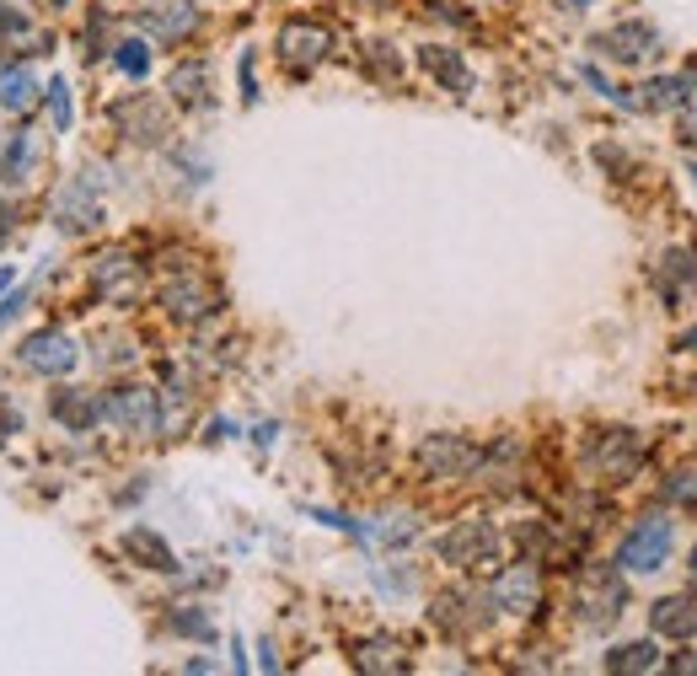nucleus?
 Segmentation results:
<instances>
[{"label":"nucleus","mask_w":697,"mask_h":676,"mask_svg":"<svg viewBox=\"0 0 697 676\" xmlns=\"http://www.w3.org/2000/svg\"><path fill=\"white\" fill-rule=\"evenodd\" d=\"M156 296H162V312H172L177 323H205L220 312V285L199 263H166Z\"/></svg>","instance_id":"f257e3e1"},{"label":"nucleus","mask_w":697,"mask_h":676,"mask_svg":"<svg viewBox=\"0 0 697 676\" xmlns=\"http://www.w3.org/2000/svg\"><path fill=\"white\" fill-rule=\"evenodd\" d=\"M622 607H628V586H622V569H607V564H596V569H585V575H579L575 612H579V623H585L590 634L612 629L617 618H622Z\"/></svg>","instance_id":"f03ea898"},{"label":"nucleus","mask_w":697,"mask_h":676,"mask_svg":"<svg viewBox=\"0 0 697 676\" xmlns=\"http://www.w3.org/2000/svg\"><path fill=\"white\" fill-rule=\"evenodd\" d=\"M644 462V440L633 429H601L585 440V467L601 478V483H628Z\"/></svg>","instance_id":"7ed1b4c3"},{"label":"nucleus","mask_w":697,"mask_h":676,"mask_svg":"<svg viewBox=\"0 0 697 676\" xmlns=\"http://www.w3.org/2000/svg\"><path fill=\"white\" fill-rule=\"evenodd\" d=\"M671 548H676V526L671 521H639L622 537V548H617V569L622 575H660Z\"/></svg>","instance_id":"20e7f679"},{"label":"nucleus","mask_w":697,"mask_h":676,"mask_svg":"<svg viewBox=\"0 0 697 676\" xmlns=\"http://www.w3.org/2000/svg\"><path fill=\"white\" fill-rule=\"evenodd\" d=\"M435 548H440V558H446L451 569H489L493 558H499V548H504V537L493 532L489 521H461V526H451Z\"/></svg>","instance_id":"39448f33"},{"label":"nucleus","mask_w":697,"mask_h":676,"mask_svg":"<svg viewBox=\"0 0 697 676\" xmlns=\"http://www.w3.org/2000/svg\"><path fill=\"white\" fill-rule=\"evenodd\" d=\"M489 601L493 612H504V618H532L536 607H542V564H510V569H499L489 586Z\"/></svg>","instance_id":"423d86ee"},{"label":"nucleus","mask_w":697,"mask_h":676,"mask_svg":"<svg viewBox=\"0 0 697 676\" xmlns=\"http://www.w3.org/2000/svg\"><path fill=\"white\" fill-rule=\"evenodd\" d=\"M328 54H333V28H323V22L290 17L285 28H280V59H285V70H317Z\"/></svg>","instance_id":"0eeeda50"},{"label":"nucleus","mask_w":697,"mask_h":676,"mask_svg":"<svg viewBox=\"0 0 697 676\" xmlns=\"http://www.w3.org/2000/svg\"><path fill=\"white\" fill-rule=\"evenodd\" d=\"M590 48L601 54V59H612V65H650L660 48V33L650 22H622V28H607V33H596Z\"/></svg>","instance_id":"6e6552de"},{"label":"nucleus","mask_w":697,"mask_h":676,"mask_svg":"<svg viewBox=\"0 0 697 676\" xmlns=\"http://www.w3.org/2000/svg\"><path fill=\"white\" fill-rule=\"evenodd\" d=\"M22 366L33 371V377H65V371H76V338L70 334H59V328H43V334L33 338H22Z\"/></svg>","instance_id":"1a4fd4ad"},{"label":"nucleus","mask_w":697,"mask_h":676,"mask_svg":"<svg viewBox=\"0 0 697 676\" xmlns=\"http://www.w3.org/2000/svg\"><path fill=\"white\" fill-rule=\"evenodd\" d=\"M91 280H97L102 301H134L145 269H140V258L129 253V248H108V253L91 258Z\"/></svg>","instance_id":"9d476101"},{"label":"nucleus","mask_w":697,"mask_h":676,"mask_svg":"<svg viewBox=\"0 0 697 676\" xmlns=\"http://www.w3.org/2000/svg\"><path fill=\"white\" fill-rule=\"evenodd\" d=\"M478 462H483V451L467 446L461 435H429L418 446V467L429 478H467V472H478Z\"/></svg>","instance_id":"9b49d317"},{"label":"nucleus","mask_w":697,"mask_h":676,"mask_svg":"<svg viewBox=\"0 0 697 676\" xmlns=\"http://www.w3.org/2000/svg\"><path fill=\"white\" fill-rule=\"evenodd\" d=\"M97 403H102V419L113 429H129V435L156 429V392L151 386H119V392H108Z\"/></svg>","instance_id":"f8f14e48"},{"label":"nucleus","mask_w":697,"mask_h":676,"mask_svg":"<svg viewBox=\"0 0 697 676\" xmlns=\"http://www.w3.org/2000/svg\"><path fill=\"white\" fill-rule=\"evenodd\" d=\"M113 124H119L123 140H134V145H162L166 140V108L162 102H151V97H129L113 108Z\"/></svg>","instance_id":"ddd939ff"},{"label":"nucleus","mask_w":697,"mask_h":676,"mask_svg":"<svg viewBox=\"0 0 697 676\" xmlns=\"http://www.w3.org/2000/svg\"><path fill=\"white\" fill-rule=\"evenodd\" d=\"M693 86H697L693 70H687V76H660V81H644V86H633V91H617L612 102L639 108V113H660V108H682Z\"/></svg>","instance_id":"4468645a"},{"label":"nucleus","mask_w":697,"mask_h":676,"mask_svg":"<svg viewBox=\"0 0 697 676\" xmlns=\"http://www.w3.org/2000/svg\"><path fill=\"white\" fill-rule=\"evenodd\" d=\"M483 601L472 591H440L435 596V607H429V623L440 629V634H451V639H461V634H472L478 623H483V612H478Z\"/></svg>","instance_id":"2eb2a0df"},{"label":"nucleus","mask_w":697,"mask_h":676,"mask_svg":"<svg viewBox=\"0 0 697 676\" xmlns=\"http://www.w3.org/2000/svg\"><path fill=\"white\" fill-rule=\"evenodd\" d=\"M660 301L665 306H687L697 291V258L687 253V248H671V253L660 258Z\"/></svg>","instance_id":"dca6fc26"},{"label":"nucleus","mask_w":697,"mask_h":676,"mask_svg":"<svg viewBox=\"0 0 697 676\" xmlns=\"http://www.w3.org/2000/svg\"><path fill=\"white\" fill-rule=\"evenodd\" d=\"M54 220H59L65 231H91V226H102V205H97L91 183H65L59 199H54Z\"/></svg>","instance_id":"f3484780"},{"label":"nucleus","mask_w":697,"mask_h":676,"mask_svg":"<svg viewBox=\"0 0 697 676\" xmlns=\"http://www.w3.org/2000/svg\"><path fill=\"white\" fill-rule=\"evenodd\" d=\"M355 666H360V672L397 676V672H409V650H403V639H392V634L360 639V644H355Z\"/></svg>","instance_id":"a211bd4d"},{"label":"nucleus","mask_w":697,"mask_h":676,"mask_svg":"<svg viewBox=\"0 0 697 676\" xmlns=\"http://www.w3.org/2000/svg\"><path fill=\"white\" fill-rule=\"evenodd\" d=\"M650 623H655V634H665V639H693L697 634V601L693 596H665V601H655Z\"/></svg>","instance_id":"6ab92c4d"},{"label":"nucleus","mask_w":697,"mask_h":676,"mask_svg":"<svg viewBox=\"0 0 697 676\" xmlns=\"http://www.w3.org/2000/svg\"><path fill=\"white\" fill-rule=\"evenodd\" d=\"M140 22H145L156 39L172 43V39H183V33H194V22H199V17H194V6H188V0H162V6L140 11Z\"/></svg>","instance_id":"aec40b11"},{"label":"nucleus","mask_w":697,"mask_h":676,"mask_svg":"<svg viewBox=\"0 0 697 676\" xmlns=\"http://www.w3.org/2000/svg\"><path fill=\"white\" fill-rule=\"evenodd\" d=\"M418 65H424L435 81L446 86V91H467V86H472V70L461 65V54H456V48H440V43H429V48H418Z\"/></svg>","instance_id":"412c9836"},{"label":"nucleus","mask_w":697,"mask_h":676,"mask_svg":"<svg viewBox=\"0 0 697 676\" xmlns=\"http://www.w3.org/2000/svg\"><path fill=\"white\" fill-rule=\"evenodd\" d=\"M48 414L65 424V429H91V424H102V403L91 397V392H54V403H48Z\"/></svg>","instance_id":"4be33fe9"},{"label":"nucleus","mask_w":697,"mask_h":676,"mask_svg":"<svg viewBox=\"0 0 697 676\" xmlns=\"http://www.w3.org/2000/svg\"><path fill=\"white\" fill-rule=\"evenodd\" d=\"M172 97L188 102V108H205L209 102V65L205 59H183V65L172 70Z\"/></svg>","instance_id":"5701e85b"},{"label":"nucleus","mask_w":697,"mask_h":676,"mask_svg":"<svg viewBox=\"0 0 697 676\" xmlns=\"http://www.w3.org/2000/svg\"><path fill=\"white\" fill-rule=\"evenodd\" d=\"M123 548L134 553L140 564H151L156 575H177V558H172V548H166L156 532H145V526H134V532H123Z\"/></svg>","instance_id":"b1692460"},{"label":"nucleus","mask_w":697,"mask_h":676,"mask_svg":"<svg viewBox=\"0 0 697 676\" xmlns=\"http://www.w3.org/2000/svg\"><path fill=\"white\" fill-rule=\"evenodd\" d=\"M39 167V140L33 134H11L6 145H0V177H28V172Z\"/></svg>","instance_id":"393cba45"},{"label":"nucleus","mask_w":697,"mask_h":676,"mask_svg":"<svg viewBox=\"0 0 697 676\" xmlns=\"http://www.w3.org/2000/svg\"><path fill=\"white\" fill-rule=\"evenodd\" d=\"M660 666V650L655 639H639V644H617L607 655V672H655Z\"/></svg>","instance_id":"a878e982"},{"label":"nucleus","mask_w":697,"mask_h":676,"mask_svg":"<svg viewBox=\"0 0 697 676\" xmlns=\"http://www.w3.org/2000/svg\"><path fill=\"white\" fill-rule=\"evenodd\" d=\"M33 102H39V81H33L28 70H6V81H0V108L28 113Z\"/></svg>","instance_id":"bb28decb"},{"label":"nucleus","mask_w":697,"mask_h":676,"mask_svg":"<svg viewBox=\"0 0 697 676\" xmlns=\"http://www.w3.org/2000/svg\"><path fill=\"white\" fill-rule=\"evenodd\" d=\"M113 65H119L123 76H151V43H140V39H129V43H119L113 48Z\"/></svg>","instance_id":"cd10ccee"},{"label":"nucleus","mask_w":697,"mask_h":676,"mask_svg":"<svg viewBox=\"0 0 697 676\" xmlns=\"http://www.w3.org/2000/svg\"><path fill=\"white\" fill-rule=\"evenodd\" d=\"M43 97H48V119H54V129H70V119H76V108H70V86L48 81L43 86Z\"/></svg>","instance_id":"c85d7f7f"},{"label":"nucleus","mask_w":697,"mask_h":676,"mask_svg":"<svg viewBox=\"0 0 697 676\" xmlns=\"http://www.w3.org/2000/svg\"><path fill=\"white\" fill-rule=\"evenodd\" d=\"M172 629H177V634H194V639L215 634V623H209L205 612H194V607H177V612H172Z\"/></svg>","instance_id":"c756f323"},{"label":"nucleus","mask_w":697,"mask_h":676,"mask_svg":"<svg viewBox=\"0 0 697 676\" xmlns=\"http://www.w3.org/2000/svg\"><path fill=\"white\" fill-rule=\"evenodd\" d=\"M366 54H370L366 65L375 70V76H397V59H392V48H386V43H370Z\"/></svg>","instance_id":"7c9ffc66"},{"label":"nucleus","mask_w":697,"mask_h":676,"mask_svg":"<svg viewBox=\"0 0 697 676\" xmlns=\"http://www.w3.org/2000/svg\"><path fill=\"white\" fill-rule=\"evenodd\" d=\"M17 429H22V414H17V403H11V397H0V446H6Z\"/></svg>","instance_id":"2f4dec72"},{"label":"nucleus","mask_w":697,"mask_h":676,"mask_svg":"<svg viewBox=\"0 0 697 676\" xmlns=\"http://www.w3.org/2000/svg\"><path fill=\"white\" fill-rule=\"evenodd\" d=\"M682 134H687V145H697V97L682 102Z\"/></svg>","instance_id":"473e14b6"},{"label":"nucleus","mask_w":697,"mask_h":676,"mask_svg":"<svg viewBox=\"0 0 697 676\" xmlns=\"http://www.w3.org/2000/svg\"><path fill=\"white\" fill-rule=\"evenodd\" d=\"M22 301H28L22 291H17V296H6V301H0V328H6V323H11L17 312H22Z\"/></svg>","instance_id":"72a5a7b5"},{"label":"nucleus","mask_w":697,"mask_h":676,"mask_svg":"<svg viewBox=\"0 0 697 676\" xmlns=\"http://www.w3.org/2000/svg\"><path fill=\"white\" fill-rule=\"evenodd\" d=\"M242 97H247V102H258V81H252V54L242 59Z\"/></svg>","instance_id":"f704fd0d"},{"label":"nucleus","mask_w":697,"mask_h":676,"mask_svg":"<svg viewBox=\"0 0 697 676\" xmlns=\"http://www.w3.org/2000/svg\"><path fill=\"white\" fill-rule=\"evenodd\" d=\"M11 226H17V205H6V199H0V237H6Z\"/></svg>","instance_id":"c9c22d12"},{"label":"nucleus","mask_w":697,"mask_h":676,"mask_svg":"<svg viewBox=\"0 0 697 676\" xmlns=\"http://www.w3.org/2000/svg\"><path fill=\"white\" fill-rule=\"evenodd\" d=\"M671 672H697L693 655H671Z\"/></svg>","instance_id":"e433bc0d"},{"label":"nucleus","mask_w":697,"mask_h":676,"mask_svg":"<svg viewBox=\"0 0 697 676\" xmlns=\"http://www.w3.org/2000/svg\"><path fill=\"white\" fill-rule=\"evenodd\" d=\"M11 280H17V269H6V263H0V296H6V285H11Z\"/></svg>","instance_id":"4c0bfd02"},{"label":"nucleus","mask_w":697,"mask_h":676,"mask_svg":"<svg viewBox=\"0 0 697 676\" xmlns=\"http://www.w3.org/2000/svg\"><path fill=\"white\" fill-rule=\"evenodd\" d=\"M687 177H693V183H697V162H693V167H687Z\"/></svg>","instance_id":"58836bf2"},{"label":"nucleus","mask_w":697,"mask_h":676,"mask_svg":"<svg viewBox=\"0 0 697 676\" xmlns=\"http://www.w3.org/2000/svg\"><path fill=\"white\" fill-rule=\"evenodd\" d=\"M693 580H697V548H693Z\"/></svg>","instance_id":"ea45409f"},{"label":"nucleus","mask_w":697,"mask_h":676,"mask_svg":"<svg viewBox=\"0 0 697 676\" xmlns=\"http://www.w3.org/2000/svg\"><path fill=\"white\" fill-rule=\"evenodd\" d=\"M687 344H697V334H693V338H687Z\"/></svg>","instance_id":"a19ab883"},{"label":"nucleus","mask_w":697,"mask_h":676,"mask_svg":"<svg viewBox=\"0 0 697 676\" xmlns=\"http://www.w3.org/2000/svg\"><path fill=\"white\" fill-rule=\"evenodd\" d=\"M54 6H65V0H54Z\"/></svg>","instance_id":"79ce46f5"}]
</instances>
